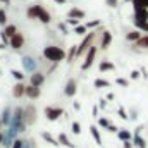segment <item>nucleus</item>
I'll return each instance as SVG.
<instances>
[{
    "label": "nucleus",
    "mask_w": 148,
    "mask_h": 148,
    "mask_svg": "<svg viewBox=\"0 0 148 148\" xmlns=\"http://www.w3.org/2000/svg\"><path fill=\"white\" fill-rule=\"evenodd\" d=\"M26 16L29 17V19H38L40 23H43V24H50V21H52V16H50V12L43 7V5H31V7H28V10H26Z\"/></svg>",
    "instance_id": "obj_1"
},
{
    "label": "nucleus",
    "mask_w": 148,
    "mask_h": 148,
    "mask_svg": "<svg viewBox=\"0 0 148 148\" xmlns=\"http://www.w3.org/2000/svg\"><path fill=\"white\" fill-rule=\"evenodd\" d=\"M43 57L52 64H59L60 60L66 59V50L57 47V45H47L43 48Z\"/></svg>",
    "instance_id": "obj_2"
},
{
    "label": "nucleus",
    "mask_w": 148,
    "mask_h": 148,
    "mask_svg": "<svg viewBox=\"0 0 148 148\" xmlns=\"http://www.w3.org/2000/svg\"><path fill=\"white\" fill-rule=\"evenodd\" d=\"M9 127H12V129L19 131V134L26 131V127H28V126L24 124V107H16V109H14Z\"/></svg>",
    "instance_id": "obj_3"
},
{
    "label": "nucleus",
    "mask_w": 148,
    "mask_h": 148,
    "mask_svg": "<svg viewBox=\"0 0 148 148\" xmlns=\"http://www.w3.org/2000/svg\"><path fill=\"white\" fill-rule=\"evenodd\" d=\"M95 35H97V31H90L86 36H83L81 40V43L77 45V57H81V55H84L91 47H93V40H95Z\"/></svg>",
    "instance_id": "obj_4"
},
{
    "label": "nucleus",
    "mask_w": 148,
    "mask_h": 148,
    "mask_svg": "<svg viewBox=\"0 0 148 148\" xmlns=\"http://www.w3.org/2000/svg\"><path fill=\"white\" fill-rule=\"evenodd\" d=\"M21 66H23V73L33 74L38 71V62L35 60V57H31V55H23L21 57Z\"/></svg>",
    "instance_id": "obj_5"
},
{
    "label": "nucleus",
    "mask_w": 148,
    "mask_h": 148,
    "mask_svg": "<svg viewBox=\"0 0 148 148\" xmlns=\"http://www.w3.org/2000/svg\"><path fill=\"white\" fill-rule=\"evenodd\" d=\"M43 114H45V117H47V121H50V122H53V121H57L62 114H64V109L62 107H53V105H47L45 109H43Z\"/></svg>",
    "instance_id": "obj_6"
},
{
    "label": "nucleus",
    "mask_w": 148,
    "mask_h": 148,
    "mask_svg": "<svg viewBox=\"0 0 148 148\" xmlns=\"http://www.w3.org/2000/svg\"><path fill=\"white\" fill-rule=\"evenodd\" d=\"M97 53H98V47H91L88 52H86V57H84V62L81 64V71H88L91 66H93V62H95V57H97Z\"/></svg>",
    "instance_id": "obj_7"
},
{
    "label": "nucleus",
    "mask_w": 148,
    "mask_h": 148,
    "mask_svg": "<svg viewBox=\"0 0 148 148\" xmlns=\"http://www.w3.org/2000/svg\"><path fill=\"white\" fill-rule=\"evenodd\" d=\"M36 122V107L33 103L24 107V124L26 126H33Z\"/></svg>",
    "instance_id": "obj_8"
},
{
    "label": "nucleus",
    "mask_w": 148,
    "mask_h": 148,
    "mask_svg": "<svg viewBox=\"0 0 148 148\" xmlns=\"http://www.w3.org/2000/svg\"><path fill=\"white\" fill-rule=\"evenodd\" d=\"M133 9H134V21H148V9H145L143 5H140L138 2H133Z\"/></svg>",
    "instance_id": "obj_9"
},
{
    "label": "nucleus",
    "mask_w": 148,
    "mask_h": 148,
    "mask_svg": "<svg viewBox=\"0 0 148 148\" xmlns=\"http://www.w3.org/2000/svg\"><path fill=\"white\" fill-rule=\"evenodd\" d=\"M45 81H47V74L41 73V71H36V73L29 74V84L35 86V88H41Z\"/></svg>",
    "instance_id": "obj_10"
},
{
    "label": "nucleus",
    "mask_w": 148,
    "mask_h": 148,
    "mask_svg": "<svg viewBox=\"0 0 148 148\" xmlns=\"http://www.w3.org/2000/svg\"><path fill=\"white\" fill-rule=\"evenodd\" d=\"M9 47H10L12 50H21V48L24 47V36H23V33H19V31H17L14 36L10 38Z\"/></svg>",
    "instance_id": "obj_11"
},
{
    "label": "nucleus",
    "mask_w": 148,
    "mask_h": 148,
    "mask_svg": "<svg viewBox=\"0 0 148 148\" xmlns=\"http://www.w3.org/2000/svg\"><path fill=\"white\" fill-rule=\"evenodd\" d=\"M76 91H77V81H76L74 77L67 79L66 88H64V95H66V97H69V98H73L74 95H76Z\"/></svg>",
    "instance_id": "obj_12"
},
{
    "label": "nucleus",
    "mask_w": 148,
    "mask_h": 148,
    "mask_svg": "<svg viewBox=\"0 0 148 148\" xmlns=\"http://www.w3.org/2000/svg\"><path fill=\"white\" fill-rule=\"evenodd\" d=\"M12 112H14V109H12L10 105H5V107H3V110H2V114H0L3 127H9V124H10V119H12Z\"/></svg>",
    "instance_id": "obj_13"
},
{
    "label": "nucleus",
    "mask_w": 148,
    "mask_h": 148,
    "mask_svg": "<svg viewBox=\"0 0 148 148\" xmlns=\"http://www.w3.org/2000/svg\"><path fill=\"white\" fill-rule=\"evenodd\" d=\"M84 17H86V12L81 10V9H77V7H73V9L67 10V19H77V21H81Z\"/></svg>",
    "instance_id": "obj_14"
},
{
    "label": "nucleus",
    "mask_w": 148,
    "mask_h": 148,
    "mask_svg": "<svg viewBox=\"0 0 148 148\" xmlns=\"http://www.w3.org/2000/svg\"><path fill=\"white\" fill-rule=\"evenodd\" d=\"M110 43H112V33L107 31V29H103L102 31V40H100V48L102 50H107L110 47Z\"/></svg>",
    "instance_id": "obj_15"
},
{
    "label": "nucleus",
    "mask_w": 148,
    "mask_h": 148,
    "mask_svg": "<svg viewBox=\"0 0 148 148\" xmlns=\"http://www.w3.org/2000/svg\"><path fill=\"white\" fill-rule=\"evenodd\" d=\"M26 95V84L24 83H16V86H12V97L14 98H23Z\"/></svg>",
    "instance_id": "obj_16"
},
{
    "label": "nucleus",
    "mask_w": 148,
    "mask_h": 148,
    "mask_svg": "<svg viewBox=\"0 0 148 148\" xmlns=\"http://www.w3.org/2000/svg\"><path fill=\"white\" fill-rule=\"evenodd\" d=\"M40 95H41V90L40 88H35L31 84H26V95L24 97H28L31 100H36V98H40Z\"/></svg>",
    "instance_id": "obj_17"
},
{
    "label": "nucleus",
    "mask_w": 148,
    "mask_h": 148,
    "mask_svg": "<svg viewBox=\"0 0 148 148\" xmlns=\"http://www.w3.org/2000/svg\"><path fill=\"white\" fill-rule=\"evenodd\" d=\"M90 134H91V138L95 140V143L97 145H102V134H100V129H98V126H90Z\"/></svg>",
    "instance_id": "obj_18"
},
{
    "label": "nucleus",
    "mask_w": 148,
    "mask_h": 148,
    "mask_svg": "<svg viewBox=\"0 0 148 148\" xmlns=\"http://www.w3.org/2000/svg\"><path fill=\"white\" fill-rule=\"evenodd\" d=\"M117 138L124 143V141H133V133L129 129H119L117 131Z\"/></svg>",
    "instance_id": "obj_19"
},
{
    "label": "nucleus",
    "mask_w": 148,
    "mask_h": 148,
    "mask_svg": "<svg viewBox=\"0 0 148 148\" xmlns=\"http://www.w3.org/2000/svg\"><path fill=\"white\" fill-rule=\"evenodd\" d=\"M41 138H43L48 145H53V147H59V145H60V143H59V140H57L53 134H50L48 131H43V133H41Z\"/></svg>",
    "instance_id": "obj_20"
},
{
    "label": "nucleus",
    "mask_w": 148,
    "mask_h": 148,
    "mask_svg": "<svg viewBox=\"0 0 148 148\" xmlns=\"http://www.w3.org/2000/svg\"><path fill=\"white\" fill-rule=\"evenodd\" d=\"M114 69H115V66L112 64L110 60H107V59L100 60V66H98V71H100V73H105V71H114Z\"/></svg>",
    "instance_id": "obj_21"
},
{
    "label": "nucleus",
    "mask_w": 148,
    "mask_h": 148,
    "mask_svg": "<svg viewBox=\"0 0 148 148\" xmlns=\"http://www.w3.org/2000/svg\"><path fill=\"white\" fill-rule=\"evenodd\" d=\"M57 140H59V143H60V145H64V147H67V148H76V145H74L69 138H67V134H66V133H60Z\"/></svg>",
    "instance_id": "obj_22"
},
{
    "label": "nucleus",
    "mask_w": 148,
    "mask_h": 148,
    "mask_svg": "<svg viewBox=\"0 0 148 148\" xmlns=\"http://www.w3.org/2000/svg\"><path fill=\"white\" fill-rule=\"evenodd\" d=\"M2 31H3V35L9 38V41H10V38L17 33V26H16V24H7V26L2 29Z\"/></svg>",
    "instance_id": "obj_23"
},
{
    "label": "nucleus",
    "mask_w": 148,
    "mask_h": 148,
    "mask_svg": "<svg viewBox=\"0 0 148 148\" xmlns=\"http://www.w3.org/2000/svg\"><path fill=\"white\" fill-rule=\"evenodd\" d=\"M133 145L136 148H147V141L141 134H133Z\"/></svg>",
    "instance_id": "obj_24"
},
{
    "label": "nucleus",
    "mask_w": 148,
    "mask_h": 148,
    "mask_svg": "<svg viewBox=\"0 0 148 148\" xmlns=\"http://www.w3.org/2000/svg\"><path fill=\"white\" fill-rule=\"evenodd\" d=\"M141 36H143V33H141V31H138V29H134V31H131V33H127V35H126V40H127V41L136 43Z\"/></svg>",
    "instance_id": "obj_25"
},
{
    "label": "nucleus",
    "mask_w": 148,
    "mask_h": 148,
    "mask_svg": "<svg viewBox=\"0 0 148 148\" xmlns=\"http://www.w3.org/2000/svg\"><path fill=\"white\" fill-rule=\"evenodd\" d=\"M66 57H67V62H69V64L74 62V59L77 57V45H73V47L69 48V52L66 53Z\"/></svg>",
    "instance_id": "obj_26"
},
{
    "label": "nucleus",
    "mask_w": 148,
    "mask_h": 148,
    "mask_svg": "<svg viewBox=\"0 0 148 148\" xmlns=\"http://www.w3.org/2000/svg\"><path fill=\"white\" fill-rule=\"evenodd\" d=\"M10 74H12V77L17 81V83H24V79H26V74L23 73V71H17V69H12L10 71Z\"/></svg>",
    "instance_id": "obj_27"
},
{
    "label": "nucleus",
    "mask_w": 148,
    "mask_h": 148,
    "mask_svg": "<svg viewBox=\"0 0 148 148\" xmlns=\"http://www.w3.org/2000/svg\"><path fill=\"white\" fill-rule=\"evenodd\" d=\"M95 88H110V81L98 77V79H95Z\"/></svg>",
    "instance_id": "obj_28"
},
{
    "label": "nucleus",
    "mask_w": 148,
    "mask_h": 148,
    "mask_svg": "<svg viewBox=\"0 0 148 148\" xmlns=\"http://www.w3.org/2000/svg\"><path fill=\"white\" fill-rule=\"evenodd\" d=\"M134 23V28L138 29V31H145L148 33V21L147 23H143V21H133Z\"/></svg>",
    "instance_id": "obj_29"
},
{
    "label": "nucleus",
    "mask_w": 148,
    "mask_h": 148,
    "mask_svg": "<svg viewBox=\"0 0 148 148\" xmlns=\"http://www.w3.org/2000/svg\"><path fill=\"white\" fill-rule=\"evenodd\" d=\"M134 47H140V48H148V35H143V36L140 38L136 43H134Z\"/></svg>",
    "instance_id": "obj_30"
},
{
    "label": "nucleus",
    "mask_w": 148,
    "mask_h": 148,
    "mask_svg": "<svg viewBox=\"0 0 148 148\" xmlns=\"http://www.w3.org/2000/svg\"><path fill=\"white\" fill-rule=\"evenodd\" d=\"M84 26H86V29H97V28H100V26H102V21H100V19H95V21H88Z\"/></svg>",
    "instance_id": "obj_31"
},
{
    "label": "nucleus",
    "mask_w": 148,
    "mask_h": 148,
    "mask_svg": "<svg viewBox=\"0 0 148 148\" xmlns=\"http://www.w3.org/2000/svg\"><path fill=\"white\" fill-rule=\"evenodd\" d=\"M74 33H76V35H79V36H86L90 31L86 29V26H84V24H79L77 28H74Z\"/></svg>",
    "instance_id": "obj_32"
},
{
    "label": "nucleus",
    "mask_w": 148,
    "mask_h": 148,
    "mask_svg": "<svg viewBox=\"0 0 148 148\" xmlns=\"http://www.w3.org/2000/svg\"><path fill=\"white\" fill-rule=\"evenodd\" d=\"M98 126L103 127V129H107V127L110 126V121H109L107 117H98Z\"/></svg>",
    "instance_id": "obj_33"
},
{
    "label": "nucleus",
    "mask_w": 148,
    "mask_h": 148,
    "mask_svg": "<svg viewBox=\"0 0 148 148\" xmlns=\"http://www.w3.org/2000/svg\"><path fill=\"white\" fill-rule=\"evenodd\" d=\"M0 26H7V12L3 9H0Z\"/></svg>",
    "instance_id": "obj_34"
},
{
    "label": "nucleus",
    "mask_w": 148,
    "mask_h": 148,
    "mask_svg": "<svg viewBox=\"0 0 148 148\" xmlns=\"http://www.w3.org/2000/svg\"><path fill=\"white\" fill-rule=\"evenodd\" d=\"M71 129H73L74 134H81V124H79L77 121H74L73 124H71Z\"/></svg>",
    "instance_id": "obj_35"
},
{
    "label": "nucleus",
    "mask_w": 148,
    "mask_h": 148,
    "mask_svg": "<svg viewBox=\"0 0 148 148\" xmlns=\"http://www.w3.org/2000/svg\"><path fill=\"white\" fill-rule=\"evenodd\" d=\"M117 114H119V117H121V119H124V121H127V119H129V114L126 112V109H124V107H119Z\"/></svg>",
    "instance_id": "obj_36"
},
{
    "label": "nucleus",
    "mask_w": 148,
    "mask_h": 148,
    "mask_svg": "<svg viewBox=\"0 0 148 148\" xmlns=\"http://www.w3.org/2000/svg\"><path fill=\"white\" fill-rule=\"evenodd\" d=\"M57 28H59V31H60L62 35H67V33H69V28H67V24H66V23H59V26H57Z\"/></svg>",
    "instance_id": "obj_37"
},
{
    "label": "nucleus",
    "mask_w": 148,
    "mask_h": 148,
    "mask_svg": "<svg viewBox=\"0 0 148 148\" xmlns=\"http://www.w3.org/2000/svg\"><path fill=\"white\" fill-rule=\"evenodd\" d=\"M115 83H117L119 86H122V88H127V86H129V81H127V79H124V77H117V79H115Z\"/></svg>",
    "instance_id": "obj_38"
},
{
    "label": "nucleus",
    "mask_w": 148,
    "mask_h": 148,
    "mask_svg": "<svg viewBox=\"0 0 148 148\" xmlns=\"http://www.w3.org/2000/svg\"><path fill=\"white\" fill-rule=\"evenodd\" d=\"M66 24H67V26L71 24L73 28H77V26L81 24V21H77V19H66Z\"/></svg>",
    "instance_id": "obj_39"
},
{
    "label": "nucleus",
    "mask_w": 148,
    "mask_h": 148,
    "mask_svg": "<svg viewBox=\"0 0 148 148\" xmlns=\"http://www.w3.org/2000/svg\"><path fill=\"white\" fill-rule=\"evenodd\" d=\"M98 109H102V110L107 109V100H105V98H102V100L98 102Z\"/></svg>",
    "instance_id": "obj_40"
},
{
    "label": "nucleus",
    "mask_w": 148,
    "mask_h": 148,
    "mask_svg": "<svg viewBox=\"0 0 148 148\" xmlns=\"http://www.w3.org/2000/svg\"><path fill=\"white\" fill-rule=\"evenodd\" d=\"M105 3H107L109 7H117V5H119V0H105Z\"/></svg>",
    "instance_id": "obj_41"
},
{
    "label": "nucleus",
    "mask_w": 148,
    "mask_h": 148,
    "mask_svg": "<svg viewBox=\"0 0 148 148\" xmlns=\"http://www.w3.org/2000/svg\"><path fill=\"white\" fill-rule=\"evenodd\" d=\"M140 76H141L140 71H131V74H129V77H131V79H138Z\"/></svg>",
    "instance_id": "obj_42"
},
{
    "label": "nucleus",
    "mask_w": 148,
    "mask_h": 148,
    "mask_svg": "<svg viewBox=\"0 0 148 148\" xmlns=\"http://www.w3.org/2000/svg\"><path fill=\"white\" fill-rule=\"evenodd\" d=\"M98 112H100L98 105H93V109H91V114H93V117H100V115H98Z\"/></svg>",
    "instance_id": "obj_43"
},
{
    "label": "nucleus",
    "mask_w": 148,
    "mask_h": 148,
    "mask_svg": "<svg viewBox=\"0 0 148 148\" xmlns=\"http://www.w3.org/2000/svg\"><path fill=\"white\" fill-rule=\"evenodd\" d=\"M107 131H109V133H117V131H119V127H115V126L110 122V126L107 127Z\"/></svg>",
    "instance_id": "obj_44"
},
{
    "label": "nucleus",
    "mask_w": 148,
    "mask_h": 148,
    "mask_svg": "<svg viewBox=\"0 0 148 148\" xmlns=\"http://www.w3.org/2000/svg\"><path fill=\"white\" fill-rule=\"evenodd\" d=\"M143 129H145V126H141V124H140V126L134 129V133H133V134H141V131H143Z\"/></svg>",
    "instance_id": "obj_45"
},
{
    "label": "nucleus",
    "mask_w": 148,
    "mask_h": 148,
    "mask_svg": "<svg viewBox=\"0 0 148 148\" xmlns=\"http://www.w3.org/2000/svg\"><path fill=\"white\" fill-rule=\"evenodd\" d=\"M122 148H134V145H133V141H124Z\"/></svg>",
    "instance_id": "obj_46"
},
{
    "label": "nucleus",
    "mask_w": 148,
    "mask_h": 148,
    "mask_svg": "<svg viewBox=\"0 0 148 148\" xmlns=\"http://www.w3.org/2000/svg\"><path fill=\"white\" fill-rule=\"evenodd\" d=\"M129 119L136 121V119H138V112H136V110H131V114H129Z\"/></svg>",
    "instance_id": "obj_47"
},
{
    "label": "nucleus",
    "mask_w": 148,
    "mask_h": 148,
    "mask_svg": "<svg viewBox=\"0 0 148 148\" xmlns=\"http://www.w3.org/2000/svg\"><path fill=\"white\" fill-rule=\"evenodd\" d=\"M134 2H138L140 5H143L145 9H148V0H134Z\"/></svg>",
    "instance_id": "obj_48"
},
{
    "label": "nucleus",
    "mask_w": 148,
    "mask_h": 148,
    "mask_svg": "<svg viewBox=\"0 0 148 148\" xmlns=\"http://www.w3.org/2000/svg\"><path fill=\"white\" fill-rule=\"evenodd\" d=\"M81 109V105H79V102H74V110H79Z\"/></svg>",
    "instance_id": "obj_49"
},
{
    "label": "nucleus",
    "mask_w": 148,
    "mask_h": 148,
    "mask_svg": "<svg viewBox=\"0 0 148 148\" xmlns=\"http://www.w3.org/2000/svg\"><path fill=\"white\" fill-rule=\"evenodd\" d=\"M140 73L143 74V77H148V71H147V69H141V71H140Z\"/></svg>",
    "instance_id": "obj_50"
},
{
    "label": "nucleus",
    "mask_w": 148,
    "mask_h": 148,
    "mask_svg": "<svg viewBox=\"0 0 148 148\" xmlns=\"http://www.w3.org/2000/svg\"><path fill=\"white\" fill-rule=\"evenodd\" d=\"M3 143V131H0V145Z\"/></svg>",
    "instance_id": "obj_51"
},
{
    "label": "nucleus",
    "mask_w": 148,
    "mask_h": 148,
    "mask_svg": "<svg viewBox=\"0 0 148 148\" xmlns=\"http://www.w3.org/2000/svg\"><path fill=\"white\" fill-rule=\"evenodd\" d=\"M107 100H114V93H109L107 95Z\"/></svg>",
    "instance_id": "obj_52"
},
{
    "label": "nucleus",
    "mask_w": 148,
    "mask_h": 148,
    "mask_svg": "<svg viewBox=\"0 0 148 148\" xmlns=\"http://www.w3.org/2000/svg\"><path fill=\"white\" fill-rule=\"evenodd\" d=\"M55 2H57V3H66L67 0H55Z\"/></svg>",
    "instance_id": "obj_53"
},
{
    "label": "nucleus",
    "mask_w": 148,
    "mask_h": 148,
    "mask_svg": "<svg viewBox=\"0 0 148 148\" xmlns=\"http://www.w3.org/2000/svg\"><path fill=\"white\" fill-rule=\"evenodd\" d=\"M0 131H3V124H2V117H0Z\"/></svg>",
    "instance_id": "obj_54"
},
{
    "label": "nucleus",
    "mask_w": 148,
    "mask_h": 148,
    "mask_svg": "<svg viewBox=\"0 0 148 148\" xmlns=\"http://www.w3.org/2000/svg\"><path fill=\"white\" fill-rule=\"evenodd\" d=\"M0 2H3V3H9V2H10V0H0Z\"/></svg>",
    "instance_id": "obj_55"
},
{
    "label": "nucleus",
    "mask_w": 148,
    "mask_h": 148,
    "mask_svg": "<svg viewBox=\"0 0 148 148\" xmlns=\"http://www.w3.org/2000/svg\"><path fill=\"white\" fill-rule=\"evenodd\" d=\"M124 2H131V3H133V2H134V0H124Z\"/></svg>",
    "instance_id": "obj_56"
},
{
    "label": "nucleus",
    "mask_w": 148,
    "mask_h": 148,
    "mask_svg": "<svg viewBox=\"0 0 148 148\" xmlns=\"http://www.w3.org/2000/svg\"><path fill=\"white\" fill-rule=\"evenodd\" d=\"M3 47H5V45H2V43H0V50H2V48H3Z\"/></svg>",
    "instance_id": "obj_57"
},
{
    "label": "nucleus",
    "mask_w": 148,
    "mask_h": 148,
    "mask_svg": "<svg viewBox=\"0 0 148 148\" xmlns=\"http://www.w3.org/2000/svg\"><path fill=\"white\" fill-rule=\"evenodd\" d=\"M0 74H2V71H0Z\"/></svg>",
    "instance_id": "obj_58"
}]
</instances>
